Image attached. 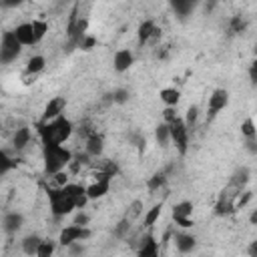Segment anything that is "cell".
<instances>
[{"label":"cell","mask_w":257,"mask_h":257,"mask_svg":"<svg viewBox=\"0 0 257 257\" xmlns=\"http://www.w3.org/2000/svg\"><path fill=\"white\" fill-rule=\"evenodd\" d=\"M48 205L50 213L54 217H64L70 215L74 209H84L88 203L86 189L76 183H66L62 187H48Z\"/></svg>","instance_id":"cell-1"},{"label":"cell","mask_w":257,"mask_h":257,"mask_svg":"<svg viewBox=\"0 0 257 257\" xmlns=\"http://www.w3.org/2000/svg\"><path fill=\"white\" fill-rule=\"evenodd\" d=\"M36 131H38V137H40V143L46 145V143H66L70 137H72V122L60 114L52 120H42L36 124Z\"/></svg>","instance_id":"cell-2"},{"label":"cell","mask_w":257,"mask_h":257,"mask_svg":"<svg viewBox=\"0 0 257 257\" xmlns=\"http://www.w3.org/2000/svg\"><path fill=\"white\" fill-rule=\"evenodd\" d=\"M72 159V151L62 147V143H46L42 145V161H44V171L48 175L64 171Z\"/></svg>","instance_id":"cell-3"},{"label":"cell","mask_w":257,"mask_h":257,"mask_svg":"<svg viewBox=\"0 0 257 257\" xmlns=\"http://www.w3.org/2000/svg\"><path fill=\"white\" fill-rule=\"evenodd\" d=\"M169 124V135H171V143L175 145V149L179 151V155H185L187 149H189V128L185 126L183 118L177 116L173 118Z\"/></svg>","instance_id":"cell-4"},{"label":"cell","mask_w":257,"mask_h":257,"mask_svg":"<svg viewBox=\"0 0 257 257\" xmlns=\"http://www.w3.org/2000/svg\"><path fill=\"white\" fill-rule=\"evenodd\" d=\"M22 52V44L14 36V32H4L0 40V64H10L14 62Z\"/></svg>","instance_id":"cell-5"},{"label":"cell","mask_w":257,"mask_h":257,"mask_svg":"<svg viewBox=\"0 0 257 257\" xmlns=\"http://www.w3.org/2000/svg\"><path fill=\"white\" fill-rule=\"evenodd\" d=\"M92 235V231L86 227V225H66L62 231H60V235H58V243L62 245V247H68L70 243H74V241H86L88 237Z\"/></svg>","instance_id":"cell-6"},{"label":"cell","mask_w":257,"mask_h":257,"mask_svg":"<svg viewBox=\"0 0 257 257\" xmlns=\"http://www.w3.org/2000/svg\"><path fill=\"white\" fill-rule=\"evenodd\" d=\"M110 181H112L110 175H106L104 171H96L94 181H92L88 187H84L88 201H90V199H100V197H104V195L110 191Z\"/></svg>","instance_id":"cell-7"},{"label":"cell","mask_w":257,"mask_h":257,"mask_svg":"<svg viewBox=\"0 0 257 257\" xmlns=\"http://www.w3.org/2000/svg\"><path fill=\"white\" fill-rule=\"evenodd\" d=\"M229 104V92L225 88H215L209 96V104H207V120H213L225 106Z\"/></svg>","instance_id":"cell-8"},{"label":"cell","mask_w":257,"mask_h":257,"mask_svg":"<svg viewBox=\"0 0 257 257\" xmlns=\"http://www.w3.org/2000/svg\"><path fill=\"white\" fill-rule=\"evenodd\" d=\"M239 195V189H235L233 185H229L221 195H219V201L215 205V215H231L235 213V197Z\"/></svg>","instance_id":"cell-9"},{"label":"cell","mask_w":257,"mask_h":257,"mask_svg":"<svg viewBox=\"0 0 257 257\" xmlns=\"http://www.w3.org/2000/svg\"><path fill=\"white\" fill-rule=\"evenodd\" d=\"M191 215H193V203H189V201H181L173 207V221L183 229L193 227Z\"/></svg>","instance_id":"cell-10"},{"label":"cell","mask_w":257,"mask_h":257,"mask_svg":"<svg viewBox=\"0 0 257 257\" xmlns=\"http://www.w3.org/2000/svg\"><path fill=\"white\" fill-rule=\"evenodd\" d=\"M12 32H14V36L18 38V42H20L22 46H34V44L40 42V40L36 38V32H34L32 22H22V24H18Z\"/></svg>","instance_id":"cell-11"},{"label":"cell","mask_w":257,"mask_h":257,"mask_svg":"<svg viewBox=\"0 0 257 257\" xmlns=\"http://www.w3.org/2000/svg\"><path fill=\"white\" fill-rule=\"evenodd\" d=\"M102 151H104V139H102V135H100V133H96V131L88 133L86 143H84V153H86L88 157L96 159V157H100V155H102Z\"/></svg>","instance_id":"cell-12"},{"label":"cell","mask_w":257,"mask_h":257,"mask_svg":"<svg viewBox=\"0 0 257 257\" xmlns=\"http://www.w3.org/2000/svg\"><path fill=\"white\" fill-rule=\"evenodd\" d=\"M66 108V98L64 96H52L46 106H44V112H42V120H52L56 116H60Z\"/></svg>","instance_id":"cell-13"},{"label":"cell","mask_w":257,"mask_h":257,"mask_svg":"<svg viewBox=\"0 0 257 257\" xmlns=\"http://www.w3.org/2000/svg\"><path fill=\"white\" fill-rule=\"evenodd\" d=\"M159 34H161V30L157 28L155 20H145V22H141V26H139V30H137V38H139V44H141V46L147 44L149 40L159 38Z\"/></svg>","instance_id":"cell-14"},{"label":"cell","mask_w":257,"mask_h":257,"mask_svg":"<svg viewBox=\"0 0 257 257\" xmlns=\"http://www.w3.org/2000/svg\"><path fill=\"white\" fill-rule=\"evenodd\" d=\"M135 62V56L128 48H122V50H116L114 52V58H112V68L116 72H126Z\"/></svg>","instance_id":"cell-15"},{"label":"cell","mask_w":257,"mask_h":257,"mask_svg":"<svg viewBox=\"0 0 257 257\" xmlns=\"http://www.w3.org/2000/svg\"><path fill=\"white\" fill-rule=\"evenodd\" d=\"M22 223H24V217H22L20 213H16V211L6 213V215L2 217V229H4L8 235H14L16 231H20Z\"/></svg>","instance_id":"cell-16"},{"label":"cell","mask_w":257,"mask_h":257,"mask_svg":"<svg viewBox=\"0 0 257 257\" xmlns=\"http://www.w3.org/2000/svg\"><path fill=\"white\" fill-rule=\"evenodd\" d=\"M199 0H171V8L179 18H187L195 12Z\"/></svg>","instance_id":"cell-17"},{"label":"cell","mask_w":257,"mask_h":257,"mask_svg":"<svg viewBox=\"0 0 257 257\" xmlns=\"http://www.w3.org/2000/svg\"><path fill=\"white\" fill-rule=\"evenodd\" d=\"M30 139H32V133L28 126H20L14 131V137H12V145L16 151H24L28 145H30Z\"/></svg>","instance_id":"cell-18"},{"label":"cell","mask_w":257,"mask_h":257,"mask_svg":"<svg viewBox=\"0 0 257 257\" xmlns=\"http://www.w3.org/2000/svg\"><path fill=\"white\" fill-rule=\"evenodd\" d=\"M175 245H177V251L181 253H189L195 249L197 241L193 235H187V233H175Z\"/></svg>","instance_id":"cell-19"},{"label":"cell","mask_w":257,"mask_h":257,"mask_svg":"<svg viewBox=\"0 0 257 257\" xmlns=\"http://www.w3.org/2000/svg\"><path fill=\"white\" fill-rule=\"evenodd\" d=\"M249 177H251V173H249V169H247V167H241V169H237V171L233 173V177H231V181H229V185H233L235 189H239V191H243V189H245V185L249 183Z\"/></svg>","instance_id":"cell-20"},{"label":"cell","mask_w":257,"mask_h":257,"mask_svg":"<svg viewBox=\"0 0 257 257\" xmlns=\"http://www.w3.org/2000/svg\"><path fill=\"white\" fill-rule=\"evenodd\" d=\"M157 253H159V245H157L155 237H153V235H147V237L143 239L141 247H139V255H141V257H155Z\"/></svg>","instance_id":"cell-21"},{"label":"cell","mask_w":257,"mask_h":257,"mask_svg":"<svg viewBox=\"0 0 257 257\" xmlns=\"http://www.w3.org/2000/svg\"><path fill=\"white\" fill-rule=\"evenodd\" d=\"M44 66H46L44 56H42V54H34V56L28 58V62H26V74H38V72L44 70Z\"/></svg>","instance_id":"cell-22"},{"label":"cell","mask_w":257,"mask_h":257,"mask_svg":"<svg viewBox=\"0 0 257 257\" xmlns=\"http://www.w3.org/2000/svg\"><path fill=\"white\" fill-rule=\"evenodd\" d=\"M159 96H161V100H163L167 106H177L179 100H181V90H179V88H163Z\"/></svg>","instance_id":"cell-23"},{"label":"cell","mask_w":257,"mask_h":257,"mask_svg":"<svg viewBox=\"0 0 257 257\" xmlns=\"http://www.w3.org/2000/svg\"><path fill=\"white\" fill-rule=\"evenodd\" d=\"M155 141H157L161 147H167V145L171 143V135H169V124H167V122L157 124V128H155Z\"/></svg>","instance_id":"cell-24"},{"label":"cell","mask_w":257,"mask_h":257,"mask_svg":"<svg viewBox=\"0 0 257 257\" xmlns=\"http://www.w3.org/2000/svg\"><path fill=\"white\" fill-rule=\"evenodd\" d=\"M161 213H163V205H155V207H151V209L145 213V221H143L145 229H151V227H153V225L159 221Z\"/></svg>","instance_id":"cell-25"},{"label":"cell","mask_w":257,"mask_h":257,"mask_svg":"<svg viewBox=\"0 0 257 257\" xmlns=\"http://www.w3.org/2000/svg\"><path fill=\"white\" fill-rule=\"evenodd\" d=\"M40 237L38 235H28V237H24L22 239V251L26 253V255H36V249H38V245H40Z\"/></svg>","instance_id":"cell-26"},{"label":"cell","mask_w":257,"mask_h":257,"mask_svg":"<svg viewBox=\"0 0 257 257\" xmlns=\"http://www.w3.org/2000/svg\"><path fill=\"white\" fill-rule=\"evenodd\" d=\"M141 213H143V201H141V199H135V201L126 207V211H124V219H128V221L133 223L137 217H141Z\"/></svg>","instance_id":"cell-27"},{"label":"cell","mask_w":257,"mask_h":257,"mask_svg":"<svg viewBox=\"0 0 257 257\" xmlns=\"http://www.w3.org/2000/svg\"><path fill=\"white\" fill-rule=\"evenodd\" d=\"M165 183H167V173H165V171H159V173H155V175L147 181V187H149V191H157V189H161Z\"/></svg>","instance_id":"cell-28"},{"label":"cell","mask_w":257,"mask_h":257,"mask_svg":"<svg viewBox=\"0 0 257 257\" xmlns=\"http://www.w3.org/2000/svg\"><path fill=\"white\" fill-rule=\"evenodd\" d=\"M197 120H199V108L193 104V106H189V108H187V114H185L183 122H185V126L191 131V128H195V126H197Z\"/></svg>","instance_id":"cell-29"},{"label":"cell","mask_w":257,"mask_h":257,"mask_svg":"<svg viewBox=\"0 0 257 257\" xmlns=\"http://www.w3.org/2000/svg\"><path fill=\"white\" fill-rule=\"evenodd\" d=\"M54 249H56V243H54V241L42 239L40 245H38V249H36V255H38V257H50V255L54 253Z\"/></svg>","instance_id":"cell-30"},{"label":"cell","mask_w":257,"mask_h":257,"mask_svg":"<svg viewBox=\"0 0 257 257\" xmlns=\"http://www.w3.org/2000/svg\"><path fill=\"white\" fill-rule=\"evenodd\" d=\"M241 135L245 137V139H253V137H257V128H255V120L249 116V118H245L243 122H241Z\"/></svg>","instance_id":"cell-31"},{"label":"cell","mask_w":257,"mask_h":257,"mask_svg":"<svg viewBox=\"0 0 257 257\" xmlns=\"http://www.w3.org/2000/svg\"><path fill=\"white\" fill-rule=\"evenodd\" d=\"M14 167H16V161H14V159H10V157L0 149V177H2V175H6L8 171H12Z\"/></svg>","instance_id":"cell-32"},{"label":"cell","mask_w":257,"mask_h":257,"mask_svg":"<svg viewBox=\"0 0 257 257\" xmlns=\"http://www.w3.org/2000/svg\"><path fill=\"white\" fill-rule=\"evenodd\" d=\"M251 199H253V191H245V189L239 191V195L235 197V211H237V209H245V205H247Z\"/></svg>","instance_id":"cell-33"},{"label":"cell","mask_w":257,"mask_h":257,"mask_svg":"<svg viewBox=\"0 0 257 257\" xmlns=\"http://www.w3.org/2000/svg\"><path fill=\"white\" fill-rule=\"evenodd\" d=\"M245 26H247V22L241 16H233L231 22H229V32L231 34H241L245 30Z\"/></svg>","instance_id":"cell-34"},{"label":"cell","mask_w":257,"mask_h":257,"mask_svg":"<svg viewBox=\"0 0 257 257\" xmlns=\"http://www.w3.org/2000/svg\"><path fill=\"white\" fill-rule=\"evenodd\" d=\"M96 46V38L92 36V34H84L80 40H78V48H82V50H90V48H94Z\"/></svg>","instance_id":"cell-35"},{"label":"cell","mask_w":257,"mask_h":257,"mask_svg":"<svg viewBox=\"0 0 257 257\" xmlns=\"http://www.w3.org/2000/svg\"><path fill=\"white\" fill-rule=\"evenodd\" d=\"M128 229H131V221L122 217V219L116 223V227H114V237H124V235L128 233Z\"/></svg>","instance_id":"cell-36"},{"label":"cell","mask_w":257,"mask_h":257,"mask_svg":"<svg viewBox=\"0 0 257 257\" xmlns=\"http://www.w3.org/2000/svg\"><path fill=\"white\" fill-rule=\"evenodd\" d=\"M112 100L118 102V104L126 102V100H128V90H126V88H116V90L112 92Z\"/></svg>","instance_id":"cell-37"},{"label":"cell","mask_w":257,"mask_h":257,"mask_svg":"<svg viewBox=\"0 0 257 257\" xmlns=\"http://www.w3.org/2000/svg\"><path fill=\"white\" fill-rule=\"evenodd\" d=\"M163 118H165V122H171L173 118H177V110H175V106H167V108L163 110Z\"/></svg>","instance_id":"cell-38"},{"label":"cell","mask_w":257,"mask_h":257,"mask_svg":"<svg viewBox=\"0 0 257 257\" xmlns=\"http://www.w3.org/2000/svg\"><path fill=\"white\" fill-rule=\"evenodd\" d=\"M74 225H88V215L80 211V213L74 217Z\"/></svg>","instance_id":"cell-39"},{"label":"cell","mask_w":257,"mask_h":257,"mask_svg":"<svg viewBox=\"0 0 257 257\" xmlns=\"http://www.w3.org/2000/svg\"><path fill=\"white\" fill-rule=\"evenodd\" d=\"M24 0H0V6H4V8H16V6H20Z\"/></svg>","instance_id":"cell-40"},{"label":"cell","mask_w":257,"mask_h":257,"mask_svg":"<svg viewBox=\"0 0 257 257\" xmlns=\"http://www.w3.org/2000/svg\"><path fill=\"white\" fill-rule=\"evenodd\" d=\"M249 78H251V82L255 84V80H257V64H255V62H251V68H249Z\"/></svg>","instance_id":"cell-41"},{"label":"cell","mask_w":257,"mask_h":257,"mask_svg":"<svg viewBox=\"0 0 257 257\" xmlns=\"http://www.w3.org/2000/svg\"><path fill=\"white\" fill-rule=\"evenodd\" d=\"M249 255H253V257L257 255V241L251 243V247H249Z\"/></svg>","instance_id":"cell-42"},{"label":"cell","mask_w":257,"mask_h":257,"mask_svg":"<svg viewBox=\"0 0 257 257\" xmlns=\"http://www.w3.org/2000/svg\"><path fill=\"white\" fill-rule=\"evenodd\" d=\"M249 221H251V225H255V223H257V211H253V213H251Z\"/></svg>","instance_id":"cell-43"}]
</instances>
